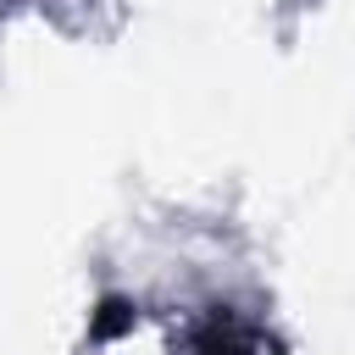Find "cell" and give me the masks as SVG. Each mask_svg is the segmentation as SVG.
<instances>
[{"instance_id":"cell-1","label":"cell","mask_w":355,"mask_h":355,"mask_svg":"<svg viewBox=\"0 0 355 355\" xmlns=\"http://www.w3.org/2000/svg\"><path fill=\"white\" fill-rule=\"evenodd\" d=\"M194 355H255V333L239 327L222 305L205 316V327L194 333Z\"/></svg>"},{"instance_id":"cell-2","label":"cell","mask_w":355,"mask_h":355,"mask_svg":"<svg viewBox=\"0 0 355 355\" xmlns=\"http://www.w3.org/2000/svg\"><path fill=\"white\" fill-rule=\"evenodd\" d=\"M133 322H139V305L122 300V294H105V300L94 305V316H89V338H94V344H111V338L133 333Z\"/></svg>"}]
</instances>
